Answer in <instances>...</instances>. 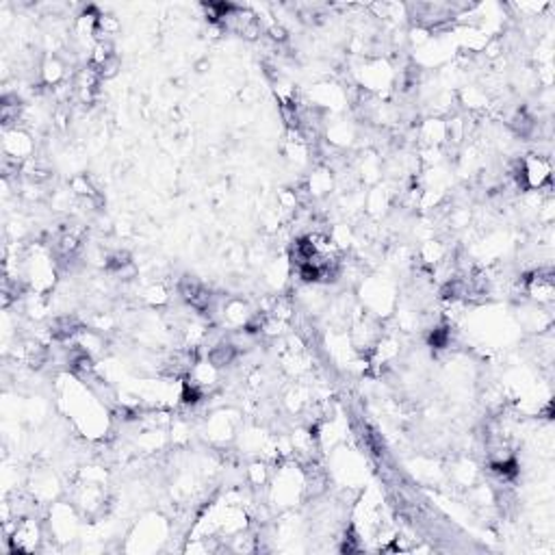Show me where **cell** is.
<instances>
[{
    "instance_id": "4",
    "label": "cell",
    "mask_w": 555,
    "mask_h": 555,
    "mask_svg": "<svg viewBox=\"0 0 555 555\" xmlns=\"http://www.w3.org/2000/svg\"><path fill=\"white\" fill-rule=\"evenodd\" d=\"M512 124H514V131L519 133V135H523V137H527V135H529V131H531V128H534V121H531V117H527L525 113L516 115V119L512 121Z\"/></svg>"
},
{
    "instance_id": "8",
    "label": "cell",
    "mask_w": 555,
    "mask_h": 555,
    "mask_svg": "<svg viewBox=\"0 0 555 555\" xmlns=\"http://www.w3.org/2000/svg\"><path fill=\"white\" fill-rule=\"evenodd\" d=\"M72 369H74V371H89V369H91L89 356H78V358H74V360H72Z\"/></svg>"
},
{
    "instance_id": "3",
    "label": "cell",
    "mask_w": 555,
    "mask_h": 555,
    "mask_svg": "<svg viewBox=\"0 0 555 555\" xmlns=\"http://www.w3.org/2000/svg\"><path fill=\"white\" fill-rule=\"evenodd\" d=\"M492 471L503 477V480H512V477H516V473H519V464H516V460H503V462H495Z\"/></svg>"
},
{
    "instance_id": "7",
    "label": "cell",
    "mask_w": 555,
    "mask_h": 555,
    "mask_svg": "<svg viewBox=\"0 0 555 555\" xmlns=\"http://www.w3.org/2000/svg\"><path fill=\"white\" fill-rule=\"evenodd\" d=\"M128 263H131V261H128V254H115V256H111V258H109L106 267L113 269V271H119V269H124Z\"/></svg>"
},
{
    "instance_id": "5",
    "label": "cell",
    "mask_w": 555,
    "mask_h": 555,
    "mask_svg": "<svg viewBox=\"0 0 555 555\" xmlns=\"http://www.w3.org/2000/svg\"><path fill=\"white\" fill-rule=\"evenodd\" d=\"M430 343L434 347H447V343H449V332L445 328H436L430 336Z\"/></svg>"
},
{
    "instance_id": "2",
    "label": "cell",
    "mask_w": 555,
    "mask_h": 555,
    "mask_svg": "<svg viewBox=\"0 0 555 555\" xmlns=\"http://www.w3.org/2000/svg\"><path fill=\"white\" fill-rule=\"evenodd\" d=\"M234 356H237V349H234V345L230 343H222V345H217V347H212L210 349V354H208V362L212 364V367H226V364H230L234 360Z\"/></svg>"
},
{
    "instance_id": "6",
    "label": "cell",
    "mask_w": 555,
    "mask_h": 555,
    "mask_svg": "<svg viewBox=\"0 0 555 555\" xmlns=\"http://www.w3.org/2000/svg\"><path fill=\"white\" fill-rule=\"evenodd\" d=\"M200 391L195 389V386H191V384H185L182 386V401H185V404H197V401H200Z\"/></svg>"
},
{
    "instance_id": "1",
    "label": "cell",
    "mask_w": 555,
    "mask_h": 555,
    "mask_svg": "<svg viewBox=\"0 0 555 555\" xmlns=\"http://www.w3.org/2000/svg\"><path fill=\"white\" fill-rule=\"evenodd\" d=\"M180 293H182V297H185L195 308L204 310V308L208 306V300H210L208 291L200 282H197L195 278H191V276H187V278L180 280Z\"/></svg>"
}]
</instances>
